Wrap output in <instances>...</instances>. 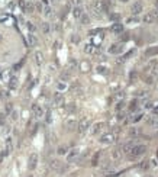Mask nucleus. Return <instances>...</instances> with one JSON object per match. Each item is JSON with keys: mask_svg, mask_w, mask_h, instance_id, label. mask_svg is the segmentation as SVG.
Segmentation results:
<instances>
[{"mask_svg": "<svg viewBox=\"0 0 158 177\" xmlns=\"http://www.w3.org/2000/svg\"><path fill=\"white\" fill-rule=\"evenodd\" d=\"M147 152V147L145 145H142V144H135L132 148H131V151L128 152V157H129V160H136V158H139L141 155H144Z\"/></svg>", "mask_w": 158, "mask_h": 177, "instance_id": "1", "label": "nucleus"}, {"mask_svg": "<svg viewBox=\"0 0 158 177\" xmlns=\"http://www.w3.org/2000/svg\"><path fill=\"white\" fill-rule=\"evenodd\" d=\"M116 132H109V134H105L102 138H100V142L102 144H113L115 141H116Z\"/></svg>", "mask_w": 158, "mask_h": 177, "instance_id": "2", "label": "nucleus"}, {"mask_svg": "<svg viewBox=\"0 0 158 177\" xmlns=\"http://www.w3.org/2000/svg\"><path fill=\"white\" fill-rule=\"evenodd\" d=\"M50 167L51 170H54V171H57V173H62L64 171V166H62V163L59 160H51L50 161Z\"/></svg>", "mask_w": 158, "mask_h": 177, "instance_id": "3", "label": "nucleus"}, {"mask_svg": "<svg viewBox=\"0 0 158 177\" xmlns=\"http://www.w3.org/2000/svg\"><path fill=\"white\" fill-rule=\"evenodd\" d=\"M36 166H38V154L33 152V154L29 155V160H28V169L32 171V170L36 169Z\"/></svg>", "mask_w": 158, "mask_h": 177, "instance_id": "4", "label": "nucleus"}, {"mask_svg": "<svg viewBox=\"0 0 158 177\" xmlns=\"http://www.w3.org/2000/svg\"><path fill=\"white\" fill-rule=\"evenodd\" d=\"M90 127V121L89 119H83V121H80L78 124H77V129H78V132L80 134H84L87 129Z\"/></svg>", "mask_w": 158, "mask_h": 177, "instance_id": "5", "label": "nucleus"}, {"mask_svg": "<svg viewBox=\"0 0 158 177\" xmlns=\"http://www.w3.org/2000/svg\"><path fill=\"white\" fill-rule=\"evenodd\" d=\"M145 124L151 128H157L158 129V115L157 116H148V118H145Z\"/></svg>", "mask_w": 158, "mask_h": 177, "instance_id": "6", "label": "nucleus"}, {"mask_svg": "<svg viewBox=\"0 0 158 177\" xmlns=\"http://www.w3.org/2000/svg\"><path fill=\"white\" fill-rule=\"evenodd\" d=\"M78 154H80V150H78V148H73L70 152H67V161H68V163L74 161L75 158L78 157Z\"/></svg>", "mask_w": 158, "mask_h": 177, "instance_id": "7", "label": "nucleus"}, {"mask_svg": "<svg viewBox=\"0 0 158 177\" xmlns=\"http://www.w3.org/2000/svg\"><path fill=\"white\" fill-rule=\"evenodd\" d=\"M105 127H106L105 122H97V124H94V125H93V129H92V134L97 135L99 132H102V131L105 129Z\"/></svg>", "mask_w": 158, "mask_h": 177, "instance_id": "8", "label": "nucleus"}, {"mask_svg": "<svg viewBox=\"0 0 158 177\" xmlns=\"http://www.w3.org/2000/svg\"><path fill=\"white\" fill-rule=\"evenodd\" d=\"M142 9H144V6H142L141 2H135V3L132 5V8H131V10H132V15H135V16H136V15H139V13L142 12Z\"/></svg>", "mask_w": 158, "mask_h": 177, "instance_id": "9", "label": "nucleus"}, {"mask_svg": "<svg viewBox=\"0 0 158 177\" xmlns=\"http://www.w3.org/2000/svg\"><path fill=\"white\" fill-rule=\"evenodd\" d=\"M123 51V44H115L109 48V52L110 54H120Z\"/></svg>", "mask_w": 158, "mask_h": 177, "instance_id": "10", "label": "nucleus"}, {"mask_svg": "<svg viewBox=\"0 0 158 177\" xmlns=\"http://www.w3.org/2000/svg\"><path fill=\"white\" fill-rule=\"evenodd\" d=\"M110 31H112L113 34H122V32H123V25L119 23V22H115L113 25L110 26Z\"/></svg>", "mask_w": 158, "mask_h": 177, "instance_id": "11", "label": "nucleus"}, {"mask_svg": "<svg viewBox=\"0 0 158 177\" xmlns=\"http://www.w3.org/2000/svg\"><path fill=\"white\" fill-rule=\"evenodd\" d=\"M93 9H94V12H96V13L99 15L100 12H103V10L106 9V6H105V5H103V3H102L100 0H96V2L93 3Z\"/></svg>", "mask_w": 158, "mask_h": 177, "instance_id": "12", "label": "nucleus"}, {"mask_svg": "<svg viewBox=\"0 0 158 177\" xmlns=\"http://www.w3.org/2000/svg\"><path fill=\"white\" fill-rule=\"evenodd\" d=\"M32 112H33V115H35L36 118H42V116H44V109H42L39 105H33Z\"/></svg>", "mask_w": 158, "mask_h": 177, "instance_id": "13", "label": "nucleus"}, {"mask_svg": "<svg viewBox=\"0 0 158 177\" xmlns=\"http://www.w3.org/2000/svg\"><path fill=\"white\" fill-rule=\"evenodd\" d=\"M54 105H55V106L64 105V96H62L61 93H55V94H54Z\"/></svg>", "mask_w": 158, "mask_h": 177, "instance_id": "14", "label": "nucleus"}, {"mask_svg": "<svg viewBox=\"0 0 158 177\" xmlns=\"http://www.w3.org/2000/svg\"><path fill=\"white\" fill-rule=\"evenodd\" d=\"M77 119L75 118H70V119H67V122H65V127L68 128V129H74V128H77Z\"/></svg>", "mask_w": 158, "mask_h": 177, "instance_id": "15", "label": "nucleus"}, {"mask_svg": "<svg viewBox=\"0 0 158 177\" xmlns=\"http://www.w3.org/2000/svg\"><path fill=\"white\" fill-rule=\"evenodd\" d=\"M133 145V141H129V142H126V144H123L122 145V148H120V151H122V154H128V152L131 151V148H132Z\"/></svg>", "mask_w": 158, "mask_h": 177, "instance_id": "16", "label": "nucleus"}, {"mask_svg": "<svg viewBox=\"0 0 158 177\" xmlns=\"http://www.w3.org/2000/svg\"><path fill=\"white\" fill-rule=\"evenodd\" d=\"M33 57H35V63H36L38 66H41L42 63H44V55H42V52H41V51H36Z\"/></svg>", "mask_w": 158, "mask_h": 177, "instance_id": "17", "label": "nucleus"}, {"mask_svg": "<svg viewBox=\"0 0 158 177\" xmlns=\"http://www.w3.org/2000/svg\"><path fill=\"white\" fill-rule=\"evenodd\" d=\"M120 158H122V151H120V150H113V151H112V160L119 161Z\"/></svg>", "mask_w": 158, "mask_h": 177, "instance_id": "18", "label": "nucleus"}, {"mask_svg": "<svg viewBox=\"0 0 158 177\" xmlns=\"http://www.w3.org/2000/svg\"><path fill=\"white\" fill-rule=\"evenodd\" d=\"M81 15H83V9L80 8V6H75L74 10H73V16H74L75 19H80Z\"/></svg>", "mask_w": 158, "mask_h": 177, "instance_id": "19", "label": "nucleus"}, {"mask_svg": "<svg viewBox=\"0 0 158 177\" xmlns=\"http://www.w3.org/2000/svg\"><path fill=\"white\" fill-rule=\"evenodd\" d=\"M142 20H144V23H148V25H150V23H152V22H154V20H155V17L152 16V13H147V15H145V16H144V19H142Z\"/></svg>", "mask_w": 158, "mask_h": 177, "instance_id": "20", "label": "nucleus"}, {"mask_svg": "<svg viewBox=\"0 0 158 177\" xmlns=\"http://www.w3.org/2000/svg\"><path fill=\"white\" fill-rule=\"evenodd\" d=\"M28 42H29V45H31V47H35V45H36V42H38V39H36V36H35V35L29 34V35H28Z\"/></svg>", "mask_w": 158, "mask_h": 177, "instance_id": "21", "label": "nucleus"}, {"mask_svg": "<svg viewBox=\"0 0 158 177\" xmlns=\"http://www.w3.org/2000/svg\"><path fill=\"white\" fill-rule=\"evenodd\" d=\"M23 9H25L26 13H32L33 9H35V8H33L32 3H26V5H23Z\"/></svg>", "mask_w": 158, "mask_h": 177, "instance_id": "22", "label": "nucleus"}, {"mask_svg": "<svg viewBox=\"0 0 158 177\" xmlns=\"http://www.w3.org/2000/svg\"><path fill=\"white\" fill-rule=\"evenodd\" d=\"M154 54H158V48H150V50L145 51V55H147V57H151V55H154Z\"/></svg>", "mask_w": 158, "mask_h": 177, "instance_id": "23", "label": "nucleus"}, {"mask_svg": "<svg viewBox=\"0 0 158 177\" xmlns=\"http://www.w3.org/2000/svg\"><path fill=\"white\" fill-rule=\"evenodd\" d=\"M80 20H81V23H83V25H89V23H90V17L87 16V15H81V17H80Z\"/></svg>", "mask_w": 158, "mask_h": 177, "instance_id": "24", "label": "nucleus"}, {"mask_svg": "<svg viewBox=\"0 0 158 177\" xmlns=\"http://www.w3.org/2000/svg\"><path fill=\"white\" fill-rule=\"evenodd\" d=\"M84 52H87V54H93V52H94V47H93L92 44H87V45L84 47Z\"/></svg>", "mask_w": 158, "mask_h": 177, "instance_id": "25", "label": "nucleus"}, {"mask_svg": "<svg viewBox=\"0 0 158 177\" xmlns=\"http://www.w3.org/2000/svg\"><path fill=\"white\" fill-rule=\"evenodd\" d=\"M138 135H139V129H138V128H131V129H129V136H133V138H135V136H138Z\"/></svg>", "mask_w": 158, "mask_h": 177, "instance_id": "26", "label": "nucleus"}, {"mask_svg": "<svg viewBox=\"0 0 158 177\" xmlns=\"http://www.w3.org/2000/svg\"><path fill=\"white\" fill-rule=\"evenodd\" d=\"M9 87H10V89H16L17 87V80L16 78H10V80H9Z\"/></svg>", "mask_w": 158, "mask_h": 177, "instance_id": "27", "label": "nucleus"}, {"mask_svg": "<svg viewBox=\"0 0 158 177\" xmlns=\"http://www.w3.org/2000/svg\"><path fill=\"white\" fill-rule=\"evenodd\" d=\"M90 70V64L87 61H83L81 63V71H89Z\"/></svg>", "mask_w": 158, "mask_h": 177, "instance_id": "28", "label": "nucleus"}, {"mask_svg": "<svg viewBox=\"0 0 158 177\" xmlns=\"http://www.w3.org/2000/svg\"><path fill=\"white\" fill-rule=\"evenodd\" d=\"M57 152H58L59 155H64V154H67V147H59Z\"/></svg>", "mask_w": 158, "mask_h": 177, "instance_id": "29", "label": "nucleus"}, {"mask_svg": "<svg viewBox=\"0 0 158 177\" xmlns=\"http://www.w3.org/2000/svg\"><path fill=\"white\" fill-rule=\"evenodd\" d=\"M106 70H108V68L105 67V66H97V73H102V74H105V73H106Z\"/></svg>", "mask_w": 158, "mask_h": 177, "instance_id": "30", "label": "nucleus"}, {"mask_svg": "<svg viewBox=\"0 0 158 177\" xmlns=\"http://www.w3.org/2000/svg\"><path fill=\"white\" fill-rule=\"evenodd\" d=\"M119 17H120L119 13H112V15H110V19H112V20H117Z\"/></svg>", "mask_w": 158, "mask_h": 177, "instance_id": "31", "label": "nucleus"}, {"mask_svg": "<svg viewBox=\"0 0 158 177\" xmlns=\"http://www.w3.org/2000/svg\"><path fill=\"white\" fill-rule=\"evenodd\" d=\"M142 118H144V115H142V113H139V115H136V116L132 119V122H138V121H141Z\"/></svg>", "mask_w": 158, "mask_h": 177, "instance_id": "32", "label": "nucleus"}, {"mask_svg": "<svg viewBox=\"0 0 158 177\" xmlns=\"http://www.w3.org/2000/svg\"><path fill=\"white\" fill-rule=\"evenodd\" d=\"M42 31H44L45 34H48V31H50V26H48V23H44V25H42Z\"/></svg>", "mask_w": 158, "mask_h": 177, "instance_id": "33", "label": "nucleus"}, {"mask_svg": "<svg viewBox=\"0 0 158 177\" xmlns=\"http://www.w3.org/2000/svg\"><path fill=\"white\" fill-rule=\"evenodd\" d=\"M129 108H131V110H135V109H136V108H138V106H136V100H132V102H131V106H129Z\"/></svg>", "mask_w": 158, "mask_h": 177, "instance_id": "34", "label": "nucleus"}, {"mask_svg": "<svg viewBox=\"0 0 158 177\" xmlns=\"http://www.w3.org/2000/svg\"><path fill=\"white\" fill-rule=\"evenodd\" d=\"M123 105H125L123 102H119V103H117V106H116V110H117V112H119V110H120L122 108H123Z\"/></svg>", "mask_w": 158, "mask_h": 177, "instance_id": "35", "label": "nucleus"}, {"mask_svg": "<svg viewBox=\"0 0 158 177\" xmlns=\"http://www.w3.org/2000/svg\"><path fill=\"white\" fill-rule=\"evenodd\" d=\"M151 13H152V16L155 17V19H158V9H155V10H152Z\"/></svg>", "mask_w": 158, "mask_h": 177, "instance_id": "36", "label": "nucleus"}, {"mask_svg": "<svg viewBox=\"0 0 158 177\" xmlns=\"http://www.w3.org/2000/svg\"><path fill=\"white\" fill-rule=\"evenodd\" d=\"M71 41H73V42H78V41H80V36H77V35H75V36H73V38H71Z\"/></svg>", "mask_w": 158, "mask_h": 177, "instance_id": "37", "label": "nucleus"}, {"mask_svg": "<svg viewBox=\"0 0 158 177\" xmlns=\"http://www.w3.org/2000/svg\"><path fill=\"white\" fill-rule=\"evenodd\" d=\"M152 73H154L155 76H158V63L155 64V66H154V71H152Z\"/></svg>", "mask_w": 158, "mask_h": 177, "instance_id": "38", "label": "nucleus"}, {"mask_svg": "<svg viewBox=\"0 0 158 177\" xmlns=\"http://www.w3.org/2000/svg\"><path fill=\"white\" fill-rule=\"evenodd\" d=\"M44 13H45L47 16H48V15H51V9L48 8V6H47V8H45V12H44Z\"/></svg>", "mask_w": 158, "mask_h": 177, "instance_id": "39", "label": "nucleus"}, {"mask_svg": "<svg viewBox=\"0 0 158 177\" xmlns=\"http://www.w3.org/2000/svg\"><path fill=\"white\" fill-rule=\"evenodd\" d=\"M65 89V84H62V83H58V90H64Z\"/></svg>", "mask_w": 158, "mask_h": 177, "instance_id": "40", "label": "nucleus"}, {"mask_svg": "<svg viewBox=\"0 0 158 177\" xmlns=\"http://www.w3.org/2000/svg\"><path fill=\"white\" fill-rule=\"evenodd\" d=\"M3 122H5V115L0 113V124H3Z\"/></svg>", "mask_w": 158, "mask_h": 177, "instance_id": "41", "label": "nucleus"}, {"mask_svg": "<svg viewBox=\"0 0 158 177\" xmlns=\"http://www.w3.org/2000/svg\"><path fill=\"white\" fill-rule=\"evenodd\" d=\"M28 28H29V29H31V31H33V29H35V28H33V25H32V23H31V22H29V23H28Z\"/></svg>", "mask_w": 158, "mask_h": 177, "instance_id": "42", "label": "nucleus"}, {"mask_svg": "<svg viewBox=\"0 0 158 177\" xmlns=\"http://www.w3.org/2000/svg\"><path fill=\"white\" fill-rule=\"evenodd\" d=\"M141 169H148V164H141Z\"/></svg>", "mask_w": 158, "mask_h": 177, "instance_id": "43", "label": "nucleus"}, {"mask_svg": "<svg viewBox=\"0 0 158 177\" xmlns=\"http://www.w3.org/2000/svg\"><path fill=\"white\" fill-rule=\"evenodd\" d=\"M42 3H44V5H48V0H42Z\"/></svg>", "mask_w": 158, "mask_h": 177, "instance_id": "44", "label": "nucleus"}, {"mask_svg": "<svg viewBox=\"0 0 158 177\" xmlns=\"http://www.w3.org/2000/svg\"><path fill=\"white\" fill-rule=\"evenodd\" d=\"M155 9H158V0L155 2Z\"/></svg>", "mask_w": 158, "mask_h": 177, "instance_id": "45", "label": "nucleus"}, {"mask_svg": "<svg viewBox=\"0 0 158 177\" xmlns=\"http://www.w3.org/2000/svg\"><path fill=\"white\" fill-rule=\"evenodd\" d=\"M120 2H123V3H125V2H128V0H120Z\"/></svg>", "mask_w": 158, "mask_h": 177, "instance_id": "46", "label": "nucleus"}, {"mask_svg": "<svg viewBox=\"0 0 158 177\" xmlns=\"http://www.w3.org/2000/svg\"><path fill=\"white\" fill-rule=\"evenodd\" d=\"M144 177H151V176H144Z\"/></svg>", "mask_w": 158, "mask_h": 177, "instance_id": "47", "label": "nucleus"}]
</instances>
